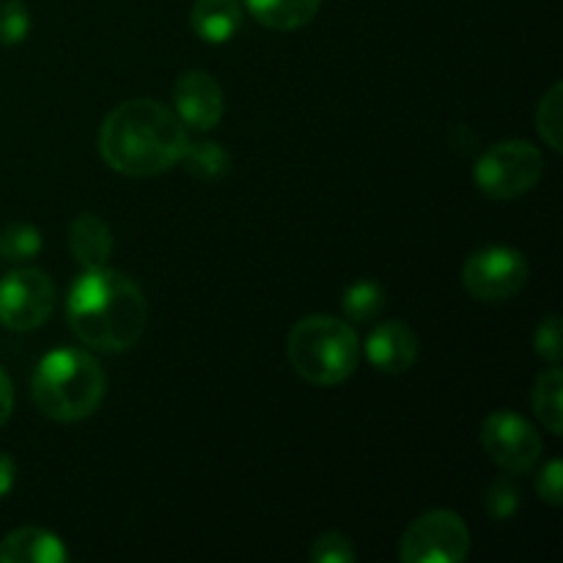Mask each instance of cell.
<instances>
[{
  "label": "cell",
  "instance_id": "cell-1",
  "mask_svg": "<svg viewBox=\"0 0 563 563\" xmlns=\"http://www.w3.org/2000/svg\"><path fill=\"white\" fill-rule=\"evenodd\" d=\"M187 130L179 115L154 99H130L108 113L99 130V154L115 174L148 179L185 159Z\"/></svg>",
  "mask_w": 563,
  "mask_h": 563
},
{
  "label": "cell",
  "instance_id": "cell-2",
  "mask_svg": "<svg viewBox=\"0 0 563 563\" xmlns=\"http://www.w3.org/2000/svg\"><path fill=\"white\" fill-rule=\"evenodd\" d=\"M66 319L77 339L97 352H124L146 330L148 306L141 286L119 269H86L66 300Z\"/></svg>",
  "mask_w": 563,
  "mask_h": 563
},
{
  "label": "cell",
  "instance_id": "cell-3",
  "mask_svg": "<svg viewBox=\"0 0 563 563\" xmlns=\"http://www.w3.org/2000/svg\"><path fill=\"white\" fill-rule=\"evenodd\" d=\"M33 401L60 423L82 421L99 410L108 390L104 368L82 350H55L42 357L33 374Z\"/></svg>",
  "mask_w": 563,
  "mask_h": 563
},
{
  "label": "cell",
  "instance_id": "cell-4",
  "mask_svg": "<svg viewBox=\"0 0 563 563\" xmlns=\"http://www.w3.org/2000/svg\"><path fill=\"white\" fill-rule=\"evenodd\" d=\"M289 363L306 383L333 388L361 363V339L355 328L335 317H308L289 333Z\"/></svg>",
  "mask_w": 563,
  "mask_h": 563
},
{
  "label": "cell",
  "instance_id": "cell-5",
  "mask_svg": "<svg viewBox=\"0 0 563 563\" xmlns=\"http://www.w3.org/2000/svg\"><path fill=\"white\" fill-rule=\"evenodd\" d=\"M544 157L533 143L504 141L487 148L473 168L478 190L495 201L520 198L542 179Z\"/></svg>",
  "mask_w": 563,
  "mask_h": 563
},
{
  "label": "cell",
  "instance_id": "cell-6",
  "mask_svg": "<svg viewBox=\"0 0 563 563\" xmlns=\"http://www.w3.org/2000/svg\"><path fill=\"white\" fill-rule=\"evenodd\" d=\"M471 550V531L456 511L434 509L405 531L399 555L405 563H462Z\"/></svg>",
  "mask_w": 563,
  "mask_h": 563
},
{
  "label": "cell",
  "instance_id": "cell-7",
  "mask_svg": "<svg viewBox=\"0 0 563 563\" xmlns=\"http://www.w3.org/2000/svg\"><path fill=\"white\" fill-rule=\"evenodd\" d=\"M55 308V284L42 269L22 267L0 280V324L14 333L42 328Z\"/></svg>",
  "mask_w": 563,
  "mask_h": 563
},
{
  "label": "cell",
  "instance_id": "cell-8",
  "mask_svg": "<svg viewBox=\"0 0 563 563\" xmlns=\"http://www.w3.org/2000/svg\"><path fill=\"white\" fill-rule=\"evenodd\" d=\"M528 280V262L515 247H484L462 267V284L467 295L482 302H504L515 297Z\"/></svg>",
  "mask_w": 563,
  "mask_h": 563
},
{
  "label": "cell",
  "instance_id": "cell-9",
  "mask_svg": "<svg viewBox=\"0 0 563 563\" xmlns=\"http://www.w3.org/2000/svg\"><path fill=\"white\" fill-rule=\"evenodd\" d=\"M482 445L489 460L506 473H528L544 451L537 427L511 410L487 416L482 427Z\"/></svg>",
  "mask_w": 563,
  "mask_h": 563
},
{
  "label": "cell",
  "instance_id": "cell-10",
  "mask_svg": "<svg viewBox=\"0 0 563 563\" xmlns=\"http://www.w3.org/2000/svg\"><path fill=\"white\" fill-rule=\"evenodd\" d=\"M174 104L179 121L190 130L207 132L223 119V91L207 71H187L174 86Z\"/></svg>",
  "mask_w": 563,
  "mask_h": 563
},
{
  "label": "cell",
  "instance_id": "cell-11",
  "mask_svg": "<svg viewBox=\"0 0 563 563\" xmlns=\"http://www.w3.org/2000/svg\"><path fill=\"white\" fill-rule=\"evenodd\" d=\"M366 357L383 374L410 372L418 361V335L399 319L377 324L366 339Z\"/></svg>",
  "mask_w": 563,
  "mask_h": 563
},
{
  "label": "cell",
  "instance_id": "cell-12",
  "mask_svg": "<svg viewBox=\"0 0 563 563\" xmlns=\"http://www.w3.org/2000/svg\"><path fill=\"white\" fill-rule=\"evenodd\" d=\"M64 542L44 528H16L0 542V563H66Z\"/></svg>",
  "mask_w": 563,
  "mask_h": 563
},
{
  "label": "cell",
  "instance_id": "cell-13",
  "mask_svg": "<svg viewBox=\"0 0 563 563\" xmlns=\"http://www.w3.org/2000/svg\"><path fill=\"white\" fill-rule=\"evenodd\" d=\"M69 247L82 269L108 267L110 251H113V234L110 225L99 214L82 212L69 225Z\"/></svg>",
  "mask_w": 563,
  "mask_h": 563
},
{
  "label": "cell",
  "instance_id": "cell-14",
  "mask_svg": "<svg viewBox=\"0 0 563 563\" xmlns=\"http://www.w3.org/2000/svg\"><path fill=\"white\" fill-rule=\"evenodd\" d=\"M190 25L201 42H231L242 25L240 0H196L190 11Z\"/></svg>",
  "mask_w": 563,
  "mask_h": 563
},
{
  "label": "cell",
  "instance_id": "cell-15",
  "mask_svg": "<svg viewBox=\"0 0 563 563\" xmlns=\"http://www.w3.org/2000/svg\"><path fill=\"white\" fill-rule=\"evenodd\" d=\"M322 0H245L247 11L273 31H297L317 16Z\"/></svg>",
  "mask_w": 563,
  "mask_h": 563
},
{
  "label": "cell",
  "instance_id": "cell-16",
  "mask_svg": "<svg viewBox=\"0 0 563 563\" xmlns=\"http://www.w3.org/2000/svg\"><path fill=\"white\" fill-rule=\"evenodd\" d=\"M563 374L559 366H550L548 372L539 374L537 388H533V412L542 421L548 432L561 434L563 432Z\"/></svg>",
  "mask_w": 563,
  "mask_h": 563
},
{
  "label": "cell",
  "instance_id": "cell-17",
  "mask_svg": "<svg viewBox=\"0 0 563 563\" xmlns=\"http://www.w3.org/2000/svg\"><path fill=\"white\" fill-rule=\"evenodd\" d=\"M385 306V295L374 280H357L355 286L344 291L341 297V308H344L350 322H372L379 317Z\"/></svg>",
  "mask_w": 563,
  "mask_h": 563
},
{
  "label": "cell",
  "instance_id": "cell-18",
  "mask_svg": "<svg viewBox=\"0 0 563 563\" xmlns=\"http://www.w3.org/2000/svg\"><path fill=\"white\" fill-rule=\"evenodd\" d=\"M563 88L561 82H555L548 93H544L542 104L537 110V130L542 135V141L548 143L553 152L563 148V110H561Z\"/></svg>",
  "mask_w": 563,
  "mask_h": 563
},
{
  "label": "cell",
  "instance_id": "cell-19",
  "mask_svg": "<svg viewBox=\"0 0 563 563\" xmlns=\"http://www.w3.org/2000/svg\"><path fill=\"white\" fill-rule=\"evenodd\" d=\"M42 251V231L36 225L16 223L0 231V256L9 262H27Z\"/></svg>",
  "mask_w": 563,
  "mask_h": 563
},
{
  "label": "cell",
  "instance_id": "cell-20",
  "mask_svg": "<svg viewBox=\"0 0 563 563\" xmlns=\"http://www.w3.org/2000/svg\"><path fill=\"white\" fill-rule=\"evenodd\" d=\"M185 159L192 174L201 176V179H218L229 168V157H225V152L218 143H190Z\"/></svg>",
  "mask_w": 563,
  "mask_h": 563
},
{
  "label": "cell",
  "instance_id": "cell-21",
  "mask_svg": "<svg viewBox=\"0 0 563 563\" xmlns=\"http://www.w3.org/2000/svg\"><path fill=\"white\" fill-rule=\"evenodd\" d=\"M27 31H31V14H27L25 3L22 0L0 3V44H5V47L22 44Z\"/></svg>",
  "mask_w": 563,
  "mask_h": 563
},
{
  "label": "cell",
  "instance_id": "cell-22",
  "mask_svg": "<svg viewBox=\"0 0 563 563\" xmlns=\"http://www.w3.org/2000/svg\"><path fill=\"white\" fill-rule=\"evenodd\" d=\"M355 548H352L350 539L344 533H322L319 539H313L311 544V561L313 563H352L355 561Z\"/></svg>",
  "mask_w": 563,
  "mask_h": 563
},
{
  "label": "cell",
  "instance_id": "cell-23",
  "mask_svg": "<svg viewBox=\"0 0 563 563\" xmlns=\"http://www.w3.org/2000/svg\"><path fill=\"white\" fill-rule=\"evenodd\" d=\"M533 346H537L539 355L550 363V366H559L561 361V319L548 317L542 319V324L537 328V335H533Z\"/></svg>",
  "mask_w": 563,
  "mask_h": 563
},
{
  "label": "cell",
  "instance_id": "cell-24",
  "mask_svg": "<svg viewBox=\"0 0 563 563\" xmlns=\"http://www.w3.org/2000/svg\"><path fill=\"white\" fill-rule=\"evenodd\" d=\"M561 476L563 471L559 460H550L548 465L542 467V473H539L537 478V493L544 504L561 506Z\"/></svg>",
  "mask_w": 563,
  "mask_h": 563
},
{
  "label": "cell",
  "instance_id": "cell-25",
  "mask_svg": "<svg viewBox=\"0 0 563 563\" xmlns=\"http://www.w3.org/2000/svg\"><path fill=\"white\" fill-rule=\"evenodd\" d=\"M11 410H14V385H11L9 374L0 368V427L9 421Z\"/></svg>",
  "mask_w": 563,
  "mask_h": 563
},
{
  "label": "cell",
  "instance_id": "cell-26",
  "mask_svg": "<svg viewBox=\"0 0 563 563\" xmlns=\"http://www.w3.org/2000/svg\"><path fill=\"white\" fill-rule=\"evenodd\" d=\"M14 482H16L14 460H11L9 454H3V451H0V498H5V495L11 493Z\"/></svg>",
  "mask_w": 563,
  "mask_h": 563
}]
</instances>
